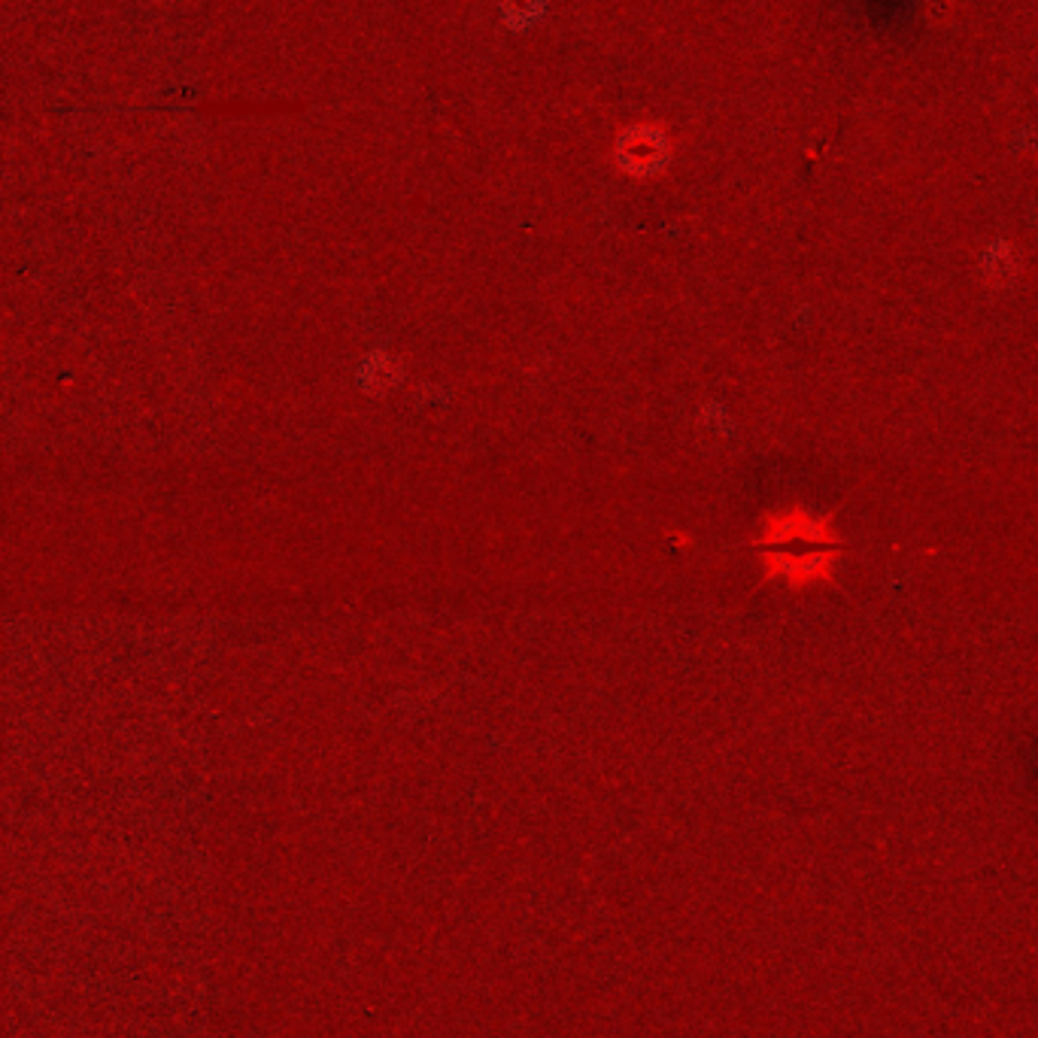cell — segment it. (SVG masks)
<instances>
[{"label":"cell","instance_id":"cell-1","mask_svg":"<svg viewBox=\"0 0 1038 1038\" xmlns=\"http://www.w3.org/2000/svg\"><path fill=\"white\" fill-rule=\"evenodd\" d=\"M766 541L768 543H792V541L832 543L835 538H832V531H829L827 519H811V517H805L802 510H792V513H787V517L768 519Z\"/></svg>","mask_w":1038,"mask_h":1038},{"label":"cell","instance_id":"cell-2","mask_svg":"<svg viewBox=\"0 0 1038 1038\" xmlns=\"http://www.w3.org/2000/svg\"><path fill=\"white\" fill-rule=\"evenodd\" d=\"M768 565H771V574H783L792 587H802V583H811V580L829 578V571H832V556H775Z\"/></svg>","mask_w":1038,"mask_h":1038}]
</instances>
